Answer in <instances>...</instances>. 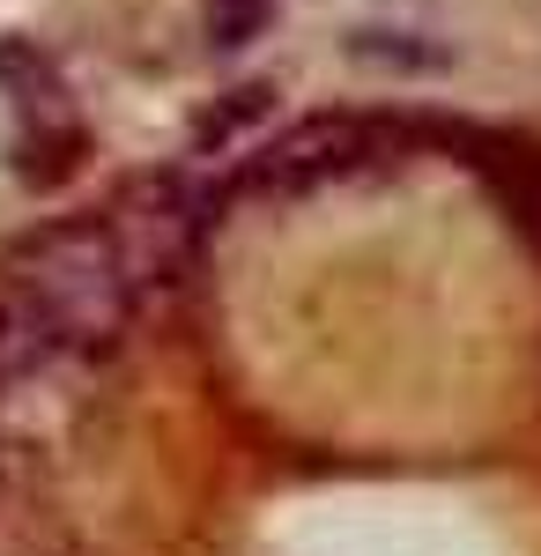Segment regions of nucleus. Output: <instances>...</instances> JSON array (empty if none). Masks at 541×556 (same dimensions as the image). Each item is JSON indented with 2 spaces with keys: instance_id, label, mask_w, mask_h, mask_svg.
<instances>
[{
  "instance_id": "obj_1",
  "label": "nucleus",
  "mask_w": 541,
  "mask_h": 556,
  "mask_svg": "<svg viewBox=\"0 0 541 556\" xmlns=\"http://www.w3.org/2000/svg\"><path fill=\"white\" fill-rule=\"evenodd\" d=\"M141 290L149 275L104 208L23 238L15 253H0V364L119 342Z\"/></svg>"
},
{
  "instance_id": "obj_3",
  "label": "nucleus",
  "mask_w": 541,
  "mask_h": 556,
  "mask_svg": "<svg viewBox=\"0 0 541 556\" xmlns=\"http://www.w3.org/2000/svg\"><path fill=\"white\" fill-rule=\"evenodd\" d=\"M490 178L504 186V201H512V215H519V230L541 245V149H504V156H490Z\"/></svg>"
},
{
  "instance_id": "obj_2",
  "label": "nucleus",
  "mask_w": 541,
  "mask_h": 556,
  "mask_svg": "<svg viewBox=\"0 0 541 556\" xmlns=\"http://www.w3.org/2000/svg\"><path fill=\"white\" fill-rule=\"evenodd\" d=\"M416 134L393 127V119H304L290 127L282 141H267L260 156H252V186H275V193H297V186H319V178H356L386 164V156H401Z\"/></svg>"
}]
</instances>
